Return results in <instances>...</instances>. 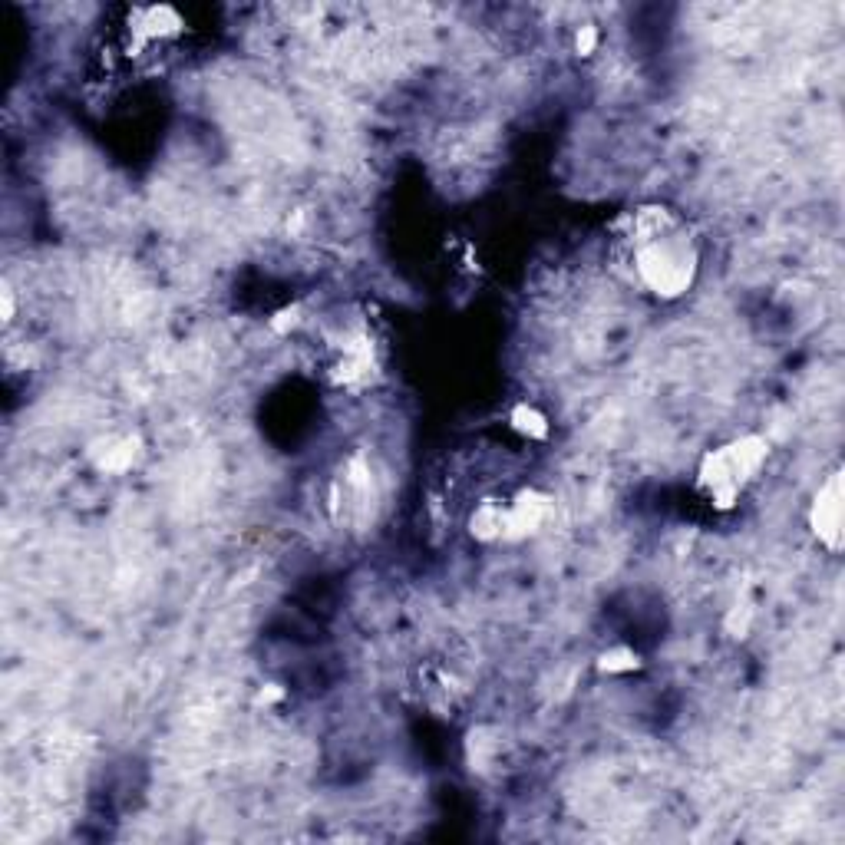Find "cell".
<instances>
[{
  "label": "cell",
  "instance_id": "7a4b0ae2",
  "mask_svg": "<svg viewBox=\"0 0 845 845\" xmlns=\"http://www.w3.org/2000/svg\"><path fill=\"white\" fill-rule=\"evenodd\" d=\"M773 446L760 433H743L707 449L697 463V489L717 512H733L743 492L753 486L770 463Z\"/></svg>",
  "mask_w": 845,
  "mask_h": 845
},
{
  "label": "cell",
  "instance_id": "7c38bea8",
  "mask_svg": "<svg viewBox=\"0 0 845 845\" xmlns=\"http://www.w3.org/2000/svg\"><path fill=\"white\" fill-rule=\"evenodd\" d=\"M0 298H4V321H14V291L4 288L0 291Z\"/></svg>",
  "mask_w": 845,
  "mask_h": 845
},
{
  "label": "cell",
  "instance_id": "9c48e42d",
  "mask_svg": "<svg viewBox=\"0 0 845 845\" xmlns=\"http://www.w3.org/2000/svg\"><path fill=\"white\" fill-rule=\"evenodd\" d=\"M750 621H753V605H733L727 621H723V628H727L730 638H746V631H750Z\"/></svg>",
  "mask_w": 845,
  "mask_h": 845
},
{
  "label": "cell",
  "instance_id": "3957f363",
  "mask_svg": "<svg viewBox=\"0 0 845 845\" xmlns=\"http://www.w3.org/2000/svg\"><path fill=\"white\" fill-rule=\"evenodd\" d=\"M812 539L819 548H826L829 555H839L845 545V486H842V466L819 482V489L812 492L809 512H806Z\"/></svg>",
  "mask_w": 845,
  "mask_h": 845
},
{
  "label": "cell",
  "instance_id": "6da1fadb",
  "mask_svg": "<svg viewBox=\"0 0 845 845\" xmlns=\"http://www.w3.org/2000/svg\"><path fill=\"white\" fill-rule=\"evenodd\" d=\"M618 245L634 284L657 301H677L697 284L700 248L694 232L667 205H638L618 222Z\"/></svg>",
  "mask_w": 845,
  "mask_h": 845
},
{
  "label": "cell",
  "instance_id": "5b68a950",
  "mask_svg": "<svg viewBox=\"0 0 845 845\" xmlns=\"http://www.w3.org/2000/svg\"><path fill=\"white\" fill-rule=\"evenodd\" d=\"M469 535L476 542H502V529H506V499H482L469 515Z\"/></svg>",
  "mask_w": 845,
  "mask_h": 845
},
{
  "label": "cell",
  "instance_id": "277c9868",
  "mask_svg": "<svg viewBox=\"0 0 845 845\" xmlns=\"http://www.w3.org/2000/svg\"><path fill=\"white\" fill-rule=\"evenodd\" d=\"M552 515V499L542 489L525 486L506 499V529H502V542H525L542 529Z\"/></svg>",
  "mask_w": 845,
  "mask_h": 845
},
{
  "label": "cell",
  "instance_id": "30bf717a",
  "mask_svg": "<svg viewBox=\"0 0 845 845\" xmlns=\"http://www.w3.org/2000/svg\"><path fill=\"white\" fill-rule=\"evenodd\" d=\"M301 314H304V307H301V304H288V307H281V311L271 317L268 327H271V331L278 334V337H284V334H291L294 327L301 324Z\"/></svg>",
  "mask_w": 845,
  "mask_h": 845
},
{
  "label": "cell",
  "instance_id": "ba28073f",
  "mask_svg": "<svg viewBox=\"0 0 845 845\" xmlns=\"http://www.w3.org/2000/svg\"><path fill=\"white\" fill-rule=\"evenodd\" d=\"M96 466L109 476H123L136 463V443L133 440H106V449H93Z\"/></svg>",
  "mask_w": 845,
  "mask_h": 845
},
{
  "label": "cell",
  "instance_id": "8fae6325",
  "mask_svg": "<svg viewBox=\"0 0 845 845\" xmlns=\"http://www.w3.org/2000/svg\"><path fill=\"white\" fill-rule=\"evenodd\" d=\"M598 43H601V34H598L595 24H585V27L575 30V53L578 57H595Z\"/></svg>",
  "mask_w": 845,
  "mask_h": 845
},
{
  "label": "cell",
  "instance_id": "52a82bcc",
  "mask_svg": "<svg viewBox=\"0 0 845 845\" xmlns=\"http://www.w3.org/2000/svg\"><path fill=\"white\" fill-rule=\"evenodd\" d=\"M595 667H598V674H605V677H621V674L641 671L644 661L631 644H611L608 651H601L595 657Z\"/></svg>",
  "mask_w": 845,
  "mask_h": 845
},
{
  "label": "cell",
  "instance_id": "8992f818",
  "mask_svg": "<svg viewBox=\"0 0 845 845\" xmlns=\"http://www.w3.org/2000/svg\"><path fill=\"white\" fill-rule=\"evenodd\" d=\"M509 430L529 443H545L552 436V423L535 403H515L509 410Z\"/></svg>",
  "mask_w": 845,
  "mask_h": 845
}]
</instances>
